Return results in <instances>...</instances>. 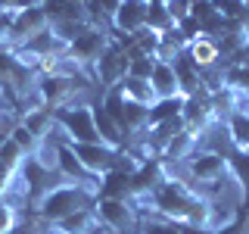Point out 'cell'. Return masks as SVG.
I'll list each match as a JSON object with an SVG mask.
<instances>
[{
	"instance_id": "cell-1",
	"label": "cell",
	"mask_w": 249,
	"mask_h": 234,
	"mask_svg": "<svg viewBox=\"0 0 249 234\" xmlns=\"http://www.w3.org/2000/svg\"><path fill=\"white\" fill-rule=\"evenodd\" d=\"M93 206H97V187L75 184V181H62L35 200V213L41 222H59L72 213L93 209Z\"/></svg>"
},
{
	"instance_id": "cell-2",
	"label": "cell",
	"mask_w": 249,
	"mask_h": 234,
	"mask_svg": "<svg viewBox=\"0 0 249 234\" xmlns=\"http://www.w3.org/2000/svg\"><path fill=\"white\" fill-rule=\"evenodd\" d=\"M53 113V125H56L59 137L66 144H103L97 131V122H93V103H69L59 109H50Z\"/></svg>"
},
{
	"instance_id": "cell-3",
	"label": "cell",
	"mask_w": 249,
	"mask_h": 234,
	"mask_svg": "<svg viewBox=\"0 0 249 234\" xmlns=\"http://www.w3.org/2000/svg\"><path fill=\"white\" fill-rule=\"evenodd\" d=\"M233 178V166H231V156H224L221 150H199L187 159V181H190L196 191H209V187L228 181Z\"/></svg>"
},
{
	"instance_id": "cell-4",
	"label": "cell",
	"mask_w": 249,
	"mask_h": 234,
	"mask_svg": "<svg viewBox=\"0 0 249 234\" xmlns=\"http://www.w3.org/2000/svg\"><path fill=\"white\" fill-rule=\"evenodd\" d=\"M90 78H69V75H56V72H41L37 75V94H41V103L47 109H59L75 103L78 91L90 88Z\"/></svg>"
},
{
	"instance_id": "cell-5",
	"label": "cell",
	"mask_w": 249,
	"mask_h": 234,
	"mask_svg": "<svg viewBox=\"0 0 249 234\" xmlns=\"http://www.w3.org/2000/svg\"><path fill=\"white\" fill-rule=\"evenodd\" d=\"M47 28H50V16H47V10H44V6H28V10H22V13L13 16L10 31H6V38H3V47L16 50V47L28 44L31 38L44 35Z\"/></svg>"
},
{
	"instance_id": "cell-6",
	"label": "cell",
	"mask_w": 249,
	"mask_h": 234,
	"mask_svg": "<svg viewBox=\"0 0 249 234\" xmlns=\"http://www.w3.org/2000/svg\"><path fill=\"white\" fill-rule=\"evenodd\" d=\"M112 44H115V41L109 38V31H106L103 25H93V22H90V25H84L81 35L72 38V44H69V57L78 59L84 69H90Z\"/></svg>"
},
{
	"instance_id": "cell-7",
	"label": "cell",
	"mask_w": 249,
	"mask_h": 234,
	"mask_svg": "<svg viewBox=\"0 0 249 234\" xmlns=\"http://www.w3.org/2000/svg\"><path fill=\"white\" fill-rule=\"evenodd\" d=\"M97 215L100 225L112 234H137L140 225V213L134 209L131 200H97Z\"/></svg>"
},
{
	"instance_id": "cell-8",
	"label": "cell",
	"mask_w": 249,
	"mask_h": 234,
	"mask_svg": "<svg viewBox=\"0 0 249 234\" xmlns=\"http://www.w3.org/2000/svg\"><path fill=\"white\" fill-rule=\"evenodd\" d=\"M72 147V153L81 159V166L90 172L93 178H103L106 172H112L115 166H119V153L115 147L109 144H69Z\"/></svg>"
},
{
	"instance_id": "cell-9",
	"label": "cell",
	"mask_w": 249,
	"mask_h": 234,
	"mask_svg": "<svg viewBox=\"0 0 249 234\" xmlns=\"http://www.w3.org/2000/svg\"><path fill=\"white\" fill-rule=\"evenodd\" d=\"M124 75H128V53H124V47H119V44H112L103 57L90 66V78L97 84H103V91L115 88Z\"/></svg>"
},
{
	"instance_id": "cell-10",
	"label": "cell",
	"mask_w": 249,
	"mask_h": 234,
	"mask_svg": "<svg viewBox=\"0 0 249 234\" xmlns=\"http://www.w3.org/2000/svg\"><path fill=\"white\" fill-rule=\"evenodd\" d=\"M146 16H150V0H122V6L112 16V31L124 38H134L146 28Z\"/></svg>"
},
{
	"instance_id": "cell-11",
	"label": "cell",
	"mask_w": 249,
	"mask_h": 234,
	"mask_svg": "<svg viewBox=\"0 0 249 234\" xmlns=\"http://www.w3.org/2000/svg\"><path fill=\"white\" fill-rule=\"evenodd\" d=\"M100 215L97 209H81V213H72L59 222H44V234H93L100 231Z\"/></svg>"
},
{
	"instance_id": "cell-12",
	"label": "cell",
	"mask_w": 249,
	"mask_h": 234,
	"mask_svg": "<svg viewBox=\"0 0 249 234\" xmlns=\"http://www.w3.org/2000/svg\"><path fill=\"white\" fill-rule=\"evenodd\" d=\"M196 150H199V135H193V131L181 128V131H178V135L165 144V150H162L159 159L168 162V166H175V162H187Z\"/></svg>"
},
{
	"instance_id": "cell-13",
	"label": "cell",
	"mask_w": 249,
	"mask_h": 234,
	"mask_svg": "<svg viewBox=\"0 0 249 234\" xmlns=\"http://www.w3.org/2000/svg\"><path fill=\"white\" fill-rule=\"evenodd\" d=\"M187 57L196 62L202 72H206V69L221 66V50H218V41H215V38H209V35L193 38V41L187 44Z\"/></svg>"
},
{
	"instance_id": "cell-14",
	"label": "cell",
	"mask_w": 249,
	"mask_h": 234,
	"mask_svg": "<svg viewBox=\"0 0 249 234\" xmlns=\"http://www.w3.org/2000/svg\"><path fill=\"white\" fill-rule=\"evenodd\" d=\"M131 197V175H124V172H106L103 178H100V194L97 200H128Z\"/></svg>"
},
{
	"instance_id": "cell-15",
	"label": "cell",
	"mask_w": 249,
	"mask_h": 234,
	"mask_svg": "<svg viewBox=\"0 0 249 234\" xmlns=\"http://www.w3.org/2000/svg\"><path fill=\"white\" fill-rule=\"evenodd\" d=\"M150 84H153L156 97H178V94H181V84H178V75H175V66H171V62H156V69L150 75Z\"/></svg>"
},
{
	"instance_id": "cell-16",
	"label": "cell",
	"mask_w": 249,
	"mask_h": 234,
	"mask_svg": "<svg viewBox=\"0 0 249 234\" xmlns=\"http://www.w3.org/2000/svg\"><path fill=\"white\" fill-rule=\"evenodd\" d=\"M119 91L128 100L140 103V106H153L156 100H159V97H156V91H153V84L146 81V78H134V75H124L122 81H119Z\"/></svg>"
},
{
	"instance_id": "cell-17",
	"label": "cell",
	"mask_w": 249,
	"mask_h": 234,
	"mask_svg": "<svg viewBox=\"0 0 249 234\" xmlns=\"http://www.w3.org/2000/svg\"><path fill=\"white\" fill-rule=\"evenodd\" d=\"M93 122H97V131H100V140L109 147H115V150H122L124 147V135H122V128L115 125L112 119H109V113L103 109V103H93Z\"/></svg>"
},
{
	"instance_id": "cell-18",
	"label": "cell",
	"mask_w": 249,
	"mask_h": 234,
	"mask_svg": "<svg viewBox=\"0 0 249 234\" xmlns=\"http://www.w3.org/2000/svg\"><path fill=\"white\" fill-rule=\"evenodd\" d=\"M181 109H184V97H181V94H178V97H159L150 106V125H146V128L162 125V122H168V119H178Z\"/></svg>"
},
{
	"instance_id": "cell-19",
	"label": "cell",
	"mask_w": 249,
	"mask_h": 234,
	"mask_svg": "<svg viewBox=\"0 0 249 234\" xmlns=\"http://www.w3.org/2000/svg\"><path fill=\"white\" fill-rule=\"evenodd\" d=\"M146 28L156 31V35H165V31L175 28V19H171L168 10L162 6V0H150V16H146Z\"/></svg>"
},
{
	"instance_id": "cell-20",
	"label": "cell",
	"mask_w": 249,
	"mask_h": 234,
	"mask_svg": "<svg viewBox=\"0 0 249 234\" xmlns=\"http://www.w3.org/2000/svg\"><path fill=\"white\" fill-rule=\"evenodd\" d=\"M137 234H181V225L168 222L162 215H140Z\"/></svg>"
},
{
	"instance_id": "cell-21",
	"label": "cell",
	"mask_w": 249,
	"mask_h": 234,
	"mask_svg": "<svg viewBox=\"0 0 249 234\" xmlns=\"http://www.w3.org/2000/svg\"><path fill=\"white\" fill-rule=\"evenodd\" d=\"M221 75H224V88L240 91L249 97V66H224Z\"/></svg>"
},
{
	"instance_id": "cell-22",
	"label": "cell",
	"mask_w": 249,
	"mask_h": 234,
	"mask_svg": "<svg viewBox=\"0 0 249 234\" xmlns=\"http://www.w3.org/2000/svg\"><path fill=\"white\" fill-rule=\"evenodd\" d=\"M25 159H28V156L22 153V147L16 144L10 135L0 140V162H6L10 169H22V162H25Z\"/></svg>"
},
{
	"instance_id": "cell-23",
	"label": "cell",
	"mask_w": 249,
	"mask_h": 234,
	"mask_svg": "<svg viewBox=\"0 0 249 234\" xmlns=\"http://www.w3.org/2000/svg\"><path fill=\"white\" fill-rule=\"evenodd\" d=\"M6 135H10V137L16 140V144L22 147V153H25V156H35L37 144H41V140H37L35 135H31V131H28V128H25V125H22V122H13V128L6 131Z\"/></svg>"
},
{
	"instance_id": "cell-24",
	"label": "cell",
	"mask_w": 249,
	"mask_h": 234,
	"mask_svg": "<svg viewBox=\"0 0 249 234\" xmlns=\"http://www.w3.org/2000/svg\"><path fill=\"white\" fill-rule=\"evenodd\" d=\"M212 6L218 13H224L228 19H243V16L249 13L246 0H212Z\"/></svg>"
},
{
	"instance_id": "cell-25",
	"label": "cell",
	"mask_w": 249,
	"mask_h": 234,
	"mask_svg": "<svg viewBox=\"0 0 249 234\" xmlns=\"http://www.w3.org/2000/svg\"><path fill=\"white\" fill-rule=\"evenodd\" d=\"M16 225H19V218H16V206L10 200H0V234H10Z\"/></svg>"
},
{
	"instance_id": "cell-26",
	"label": "cell",
	"mask_w": 249,
	"mask_h": 234,
	"mask_svg": "<svg viewBox=\"0 0 249 234\" xmlns=\"http://www.w3.org/2000/svg\"><path fill=\"white\" fill-rule=\"evenodd\" d=\"M215 234H246V209H243L237 218H233V222L224 225V228H218Z\"/></svg>"
},
{
	"instance_id": "cell-27",
	"label": "cell",
	"mask_w": 249,
	"mask_h": 234,
	"mask_svg": "<svg viewBox=\"0 0 249 234\" xmlns=\"http://www.w3.org/2000/svg\"><path fill=\"white\" fill-rule=\"evenodd\" d=\"M28 6H35V3L31 0H0V13H10V16L28 10Z\"/></svg>"
},
{
	"instance_id": "cell-28",
	"label": "cell",
	"mask_w": 249,
	"mask_h": 234,
	"mask_svg": "<svg viewBox=\"0 0 249 234\" xmlns=\"http://www.w3.org/2000/svg\"><path fill=\"white\" fill-rule=\"evenodd\" d=\"M16 113V106L10 103V97H6V91L0 88V116H13Z\"/></svg>"
},
{
	"instance_id": "cell-29",
	"label": "cell",
	"mask_w": 249,
	"mask_h": 234,
	"mask_svg": "<svg viewBox=\"0 0 249 234\" xmlns=\"http://www.w3.org/2000/svg\"><path fill=\"white\" fill-rule=\"evenodd\" d=\"M31 3H35V6H44V3H47V0H31Z\"/></svg>"
},
{
	"instance_id": "cell-30",
	"label": "cell",
	"mask_w": 249,
	"mask_h": 234,
	"mask_svg": "<svg viewBox=\"0 0 249 234\" xmlns=\"http://www.w3.org/2000/svg\"><path fill=\"white\" fill-rule=\"evenodd\" d=\"M93 234H112V231H106V228H100V231H93Z\"/></svg>"
},
{
	"instance_id": "cell-31",
	"label": "cell",
	"mask_w": 249,
	"mask_h": 234,
	"mask_svg": "<svg viewBox=\"0 0 249 234\" xmlns=\"http://www.w3.org/2000/svg\"><path fill=\"white\" fill-rule=\"evenodd\" d=\"M240 156H243V159H246V162H249V150H243V153H240Z\"/></svg>"
},
{
	"instance_id": "cell-32",
	"label": "cell",
	"mask_w": 249,
	"mask_h": 234,
	"mask_svg": "<svg viewBox=\"0 0 249 234\" xmlns=\"http://www.w3.org/2000/svg\"><path fill=\"white\" fill-rule=\"evenodd\" d=\"M3 119H6V116H0V122H3Z\"/></svg>"
}]
</instances>
